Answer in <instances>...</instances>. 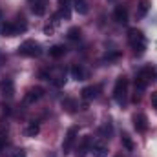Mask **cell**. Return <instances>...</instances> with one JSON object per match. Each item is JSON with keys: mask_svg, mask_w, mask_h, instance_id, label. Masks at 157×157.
I'll list each match as a JSON object with an SVG mask.
<instances>
[{"mask_svg": "<svg viewBox=\"0 0 157 157\" xmlns=\"http://www.w3.org/2000/svg\"><path fill=\"white\" fill-rule=\"evenodd\" d=\"M128 42H130V48L133 49L135 55H143L144 49H146V37L143 31L139 29H130L128 31Z\"/></svg>", "mask_w": 157, "mask_h": 157, "instance_id": "obj_1", "label": "cell"}, {"mask_svg": "<svg viewBox=\"0 0 157 157\" xmlns=\"http://www.w3.org/2000/svg\"><path fill=\"white\" fill-rule=\"evenodd\" d=\"M126 95H128V78L124 75H121L115 82V88H113V99L119 104H124L126 102Z\"/></svg>", "mask_w": 157, "mask_h": 157, "instance_id": "obj_2", "label": "cell"}, {"mask_svg": "<svg viewBox=\"0 0 157 157\" xmlns=\"http://www.w3.org/2000/svg\"><path fill=\"white\" fill-rule=\"evenodd\" d=\"M42 49H40V44L35 40H26L18 46V55H24V57H40Z\"/></svg>", "mask_w": 157, "mask_h": 157, "instance_id": "obj_3", "label": "cell"}, {"mask_svg": "<svg viewBox=\"0 0 157 157\" xmlns=\"http://www.w3.org/2000/svg\"><path fill=\"white\" fill-rule=\"evenodd\" d=\"M20 31H26V22L22 18V22H9V24H4L2 26V33L6 37H15L18 35Z\"/></svg>", "mask_w": 157, "mask_h": 157, "instance_id": "obj_4", "label": "cell"}, {"mask_svg": "<svg viewBox=\"0 0 157 157\" xmlns=\"http://www.w3.org/2000/svg\"><path fill=\"white\" fill-rule=\"evenodd\" d=\"M77 135H78V128L77 126H71V128L66 132V137H64V143H62V152H64V154H70V152H71Z\"/></svg>", "mask_w": 157, "mask_h": 157, "instance_id": "obj_5", "label": "cell"}, {"mask_svg": "<svg viewBox=\"0 0 157 157\" xmlns=\"http://www.w3.org/2000/svg\"><path fill=\"white\" fill-rule=\"evenodd\" d=\"M0 95L6 97V99L15 97V82H13V78L6 77V78L0 80Z\"/></svg>", "mask_w": 157, "mask_h": 157, "instance_id": "obj_6", "label": "cell"}, {"mask_svg": "<svg viewBox=\"0 0 157 157\" xmlns=\"http://www.w3.org/2000/svg\"><path fill=\"white\" fill-rule=\"evenodd\" d=\"M42 95H44V90L40 86L29 88L28 93L24 95V104H35V102H39L40 99H42Z\"/></svg>", "mask_w": 157, "mask_h": 157, "instance_id": "obj_7", "label": "cell"}, {"mask_svg": "<svg viewBox=\"0 0 157 157\" xmlns=\"http://www.w3.org/2000/svg\"><path fill=\"white\" fill-rule=\"evenodd\" d=\"M49 82H51L53 86H57V88L64 86V84H66V71H64L62 68H57V70L49 71Z\"/></svg>", "mask_w": 157, "mask_h": 157, "instance_id": "obj_8", "label": "cell"}, {"mask_svg": "<svg viewBox=\"0 0 157 157\" xmlns=\"http://www.w3.org/2000/svg\"><path fill=\"white\" fill-rule=\"evenodd\" d=\"M88 152H91V137H82L80 139V143L77 144V148H75V154L77 157H86Z\"/></svg>", "mask_w": 157, "mask_h": 157, "instance_id": "obj_9", "label": "cell"}, {"mask_svg": "<svg viewBox=\"0 0 157 157\" xmlns=\"http://www.w3.org/2000/svg\"><path fill=\"white\" fill-rule=\"evenodd\" d=\"M132 121H133V126H135V130H137V132H141V133H143V132H146V130H148V119H146L144 113H135Z\"/></svg>", "mask_w": 157, "mask_h": 157, "instance_id": "obj_10", "label": "cell"}, {"mask_svg": "<svg viewBox=\"0 0 157 157\" xmlns=\"http://www.w3.org/2000/svg\"><path fill=\"white\" fill-rule=\"evenodd\" d=\"M91 154L93 157H108V144H104L102 141L91 143Z\"/></svg>", "mask_w": 157, "mask_h": 157, "instance_id": "obj_11", "label": "cell"}, {"mask_svg": "<svg viewBox=\"0 0 157 157\" xmlns=\"http://www.w3.org/2000/svg\"><path fill=\"white\" fill-rule=\"evenodd\" d=\"M46 9H48V0H31V11L37 17H42Z\"/></svg>", "mask_w": 157, "mask_h": 157, "instance_id": "obj_12", "label": "cell"}, {"mask_svg": "<svg viewBox=\"0 0 157 157\" xmlns=\"http://www.w3.org/2000/svg\"><path fill=\"white\" fill-rule=\"evenodd\" d=\"M39 132H40V124L37 121L26 122V126H24V135L26 137H35V135H39Z\"/></svg>", "mask_w": 157, "mask_h": 157, "instance_id": "obj_13", "label": "cell"}, {"mask_svg": "<svg viewBox=\"0 0 157 157\" xmlns=\"http://www.w3.org/2000/svg\"><path fill=\"white\" fill-rule=\"evenodd\" d=\"M113 18L117 24H126L128 22V9L124 6H117L115 11H113Z\"/></svg>", "mask_w": 157, "mask_h": 157, "instance_id": "obj_14", "label": "cell"}, {"mask_svg": "<svg viewBox=\"0 0 157 157\" xmlns=\"http://www.w3.org/2000/svg\"><path fill=\"white\" fill-rule=\"evenodd\" d=\"M70 73H71V77L75 78V80H84V78L88 77V73H86V70H84L82 64H73L71 70H70Z\"/></svg>", "mask_w": 157, "mask_h": 157, "instance_id": "obj_15", "label": "cell"}, {"mask_svg": "<svg viewBox=\"0 0 157 157\" xmlns=\"http://www.w3.org/2000/svg\"><path fill=\"white\" fill-rule=\"evenodd\" d=\"M97 91H99L97 86H86V88H82L80 97H82L84 101H93V99L97 97Z\"/></svg>", "mask_w": 157, "mask_h": 157, "instance_id": "obj_16", "label": "cell"}, {"mask_svg": "<svg viewBox=\"0 0 157 157\" xmlns=\"http://www.w3.org/2000/svg\"><path fill=\"white\" fill-rule=\"evenodd\" d=\"M70 2L71 0H59V18H70Z\"/></svg>", "mask_w": 157, "mask_h": 157, "instance_id": "obj_17", "label": "cell"}, {"mask_svg": "<svg viewBox=\"0 0 157 157\" xmlns=\"http://www.w3.org/2000/svg\"><path fill=\"white\" fill-rule=\"evenodd\" d=\"M64 53H66V46H62V44H55L49 48V57H53V59H60Z\"/></svg>", "mask_w": 157, "mask_h": 157, "instance_id": "obj_18", "label": "cell"}, {"mask_svg": "<svg viewBox=\"0 0 157 157\" xmlns=\"http://www.w3.org/2000/svg\"><path fill=\"white\" fill-rule=\"evenodd\" d=\"M73 6H75V11H77L78 15H88V13H90L88 0H75V2H73Z\"/></svg>", "mask_w": 157, "mask_h": 157, "instance_id": "obj_19", "label": "cell"}, {"mask_svg": "<svg viewBox=\"0 0 157 157\" xmlns=\"http://www.w3.org/2000/svg\"><path fill=\"white\" fill-rule=\"evenodd\" d=\"M99 135L102 139H110L113 135V128H112V122H104L101 128H99Z\"/></svg>", "mask_w": 157, "mask_h": 157, "instance_id": "obj_20", "label": "cell"}, {"mask_svg": "<svg viewBox=\"0 0 157 157\" xmlns=\"http://www.w3.org/2000/svg\"><path fill=\"white\" fill-rule=\"evenodd\" d=\"M148 11H150V2H148V0H141L139 6H137V17L143 18V17H146Z\"/></svg>", "mask_w": 157, "mask_h": 157, "instance_id": "obj_21", "label": "cell"}, {"mask_svg": "<svg viewBox=\"0 0 157 157\" xmlns=\"http://www.w3.org/2000/svg\"><path fill=\"white\" fill-rule=\"evenodd\" d=\"M121 143H122V146H124L128 152H133V148H135V146H133V141L130 139V135H128V133H122V137H121Z\"/></svg>", "mask_w": 157, "mask_h": 157, "instance_id": "obj_22", "label": "cell"}, {"mask_svg": "<svg viewBox=\"0 0 157 157\" xmlns=\"http://www.w3.org/2000/svg\"><path fill=\"white\" fill-rule=\"evenodd\" d=\"M68 39L70 40H80V28H70V29H68Z\"/></svg>", "mask_w": 157, "mask_h": 157, "instance_id": "obj_23", "label": "cell"}, {"mask_svg": "<svg viewBox=\"0 0 157 157\" xmlns=\"http://www.w3.org/2000/svg\"><path fill=\"white\" fill-rule=\"evenodd\" d=\"M6 144H7V135L4 132H0V152L6 148Z\"/></svg>", "mask_w": 157, "mask_h": 157, "instance_id": "obj_24", "label": "cell"}, {"mask_svg": "<svg viewBox=\"0 0 157 157\" xmlns=\"http://www.w3.org/2000/svg\"><path fill=\"white\" fill-rule=\"evenodd\" d=\"M64 108H68V112H73L75 110V102L71 99H68V101H64Z\"/></svg>", "mask_w": 157, "mask_h": 157, "instance_id": "obj_25", "label": "cell"}, {"mask_svg": "<svg viewBox=\"0 0 157 157\" xmlns=\"http://www.w3.org/2000/svg\"><path fill=\"white\" fill-rule=\"evenodd\" d=\"M119 55H121L119 51H113V53H108V55H106L104 59H106V60H113V59H117Z\"/></svg>", "mask_w": 157, "mask_h": 157, "instance_id": "obj_26", "label": "cell"}, {"mask_svg": "<svg viewBox=\"0 0 157 157\" xmlns=\"http://www.w3.org/2000/svg\"><path fill=\"white\" fill-rule=\"evenodd\" d=\"M150 101H152V106H154V108H157V91H152Z\"/></svg>", "mask_w": 157, "mask_h": 157, "instance_id": "obj_27", "label": "cell"}, {"mask_svg": "<svg viewBox=\"0 0 157 157\" xmlns=\"http://www.w3.org/2000/svg\"><path fill=\"white\" fill-rule=\"evenodd\" d=\"M11 157H26V152H24V150H17Z\"/></svg>", "mask_w": 157, "mask_h": 157, "instance_id": "obj_28", "label": "cell"}]
</instances>
